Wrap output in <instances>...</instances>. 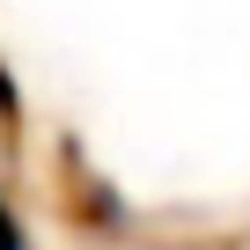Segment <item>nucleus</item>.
Wrapping results in <instances>:
<instances>
[{"label":"nucleus","instance_id":"1","mask_svg":"<svg viewBox=\"0 0 250 250\" xmlns=\"http://www.w3.org/2000/svg\"><path fill=\"white\" fill-rule=\"evenodd\" d=\"M0 250H30V235H22V213L8 206V191H0Z\"/></svg>","mask_w":250,"mask_h":250}]
</instances>
